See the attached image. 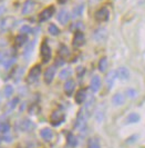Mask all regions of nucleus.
I'll return each instance as SVG.
<instances>
[{
  "instance_id": "obj_1",
  "label": "nucleus",
  "mask_w": 145,
  "mask_h": 148,
  "mask_svg": "<svg viewBox=\"0 0 145 148\" xmlns=\"http://www.w3.org/2000/svg\"><path fill=\"white\" fill-rule=\"evenodd\" d=\"M87 117H89V112L84 108L80 109L78 117H77V121H75V128H78L79 130H83L87 126Z\"/></svg>"
},
{
  "instance_id": "obj_2",
  "label": "nucleus",
  "mask_w": 145,
  "mask_h": 148,
  "mask_svg": "<svg viewBox=\"0 0 145 148\" xmlns=\"http://www.w3.org/2000/svg\"><path fill=\"white\" fill-rule=\"evenodd\" d=\"M40 74H41V66L37 65V66L32 67V68H31V70L29 71V74H28L27 82H29V84H33V82H36L37 80L39 79Z\"/></svg>"
},
{
  "instance_id": "obj_3",
  "label": "nucleus",
  "mask_w": 145,
  "mask_h": 148,
  "mask_svg": "<svg viewBox=\"0 0 145 148\" xmlns=\"http://www.w3.org/2000/svg\"><path fill=\"white\" fill-rule=\"evenodd\" d=\"M15 18L14 17H6L0 21V30L1 31H8L15 26Z\"/></svg>"
},
{
  "instance_id": "obj_4",
  "label": "nucleus",
  "mask_w": 145,
  "mask_h": 148,
  "mask_svg": "<svg viewBox=\"0 0 145 148\" xmlns=\"http://www.w3.org/2000/svg\"><path fill=\"white\" fill-rule=\"evenodd\" d=\"M50 120H51V124L53 126H58V125H60L64 120V114L60 110H54L51 114Z\"/></svg>"
},
{
  "instance_id": "obj_5",
  "label": "nucleus",
  "mask_w": 145,
  "mask_h": 148,
  "mask_svg": "<svg viewBox=\"0 0 145 148\" xmlns=\"http://www.w3.org/2000/svg\"><path fill=\"white\" fill-rule=\"evenodd\" d=\"M54 11H56L54 7L45 8L44 10H42V11H41V14L39 15V21L43 22V21H47V20H49L51 17L54 15Z\"/></svg>"
},
{
  "instance_id": "obj_6",
  "label": "nucleus",
  "mask_w": 145,
  "mask_h": 148,
  "mask_svg": "<svg viewBox=\"0 0 145 148\" xmlns=\"http://www.w3.org/2000/svg\"><path fill=\"white\" fill-rule=\"evenodd\" d=\"M110 12L108 10V8L103 7L101 9H99L96 12H95V19L98 21H106L109 19Z\"/></svg>"
},
{
  "instance_id": "obj_7",
  "label": "nucleus",
  "mask_w": 145,
  "mask_h": 148,
  "mask_svg": "<svg viewBox=\"0 0 145 148\" xmlns=\"http://www.w3.org/2000/svg\"><path fill=\"white\" fill-rule=\"evenodd\" d=\"M41 57L43 59V62H48L51 59V48L47 42L41 45Z\"/></svg>"
},
{
  "instance_id": "obj_8",
  "label": "nucleus",
  "mask_w": 145,
  "mask_h": 148,
  "mask_svg": "<svg viewBox=\"0 0 145 148\" xmlns=\"http://www.w3.org/2000/svg\"><path fill=\"white\" fill-rule=\"evenodd\" d=\"M35 8H36V2L33 0H27L22 6V15H28L30 12H32Z\"/></svg>"
},
{
  "instance_id": "obj_9",
  "label": "nucleus",
  "mask_w": 145,
  "mask_h": 148,
  "mask_svg": "<svg viewBox=\"0 0 145 148\" xmlns=\"http://www.w3.org/2000/svg\"><path fill=\"white\" fill-rule=\"evenodd\" d=\"M84 41H85V39H84L83 32H81V31H75L74 37H73V41H72L73 46H74V47H81V46L84 45Z\"/></svg>"
},
{
  "instance_id": "obj_10",
  "label": "nucleus",
  "mask_w": 145,
  "mask_h": 148,
  "mask_svg": "<svg viewBox=\"0 0 145 148\" xmlns=\"http://www.w3.org/2000/svg\"><path fill=\"white\" fill-rule=\"evenodd\" d=\"M54 75H56V66L49 67L44 73V82L45 84H51L53 78H54Z\"/></svg>"
},
{
  "instance_id": "obj_11",
  "label": "nucleus",
  "mask_w": 145,
  "mask_h": 148,
  "mask_svg": "<svg viewBox=\"0 0 145 148\" xmlns=\"http://www.w3.org/2000/svg\"><path fill=\"white\" fill-rule=\"evenodd\" d=\"M58 21L61 23V25H66L68 22H69V20H70V18H71V16H70V14L66 11V10H64V9H62V10H60L58 14Z\"/></svg>"
},
{
  "instance_id": "obj_12",
  "label": "nucleus",
  "mask_w": 145,
  "mask_h": 148,
  "mask_svg": "<svg viewBox=\"0 0 145 148\" xmlns=\"http://www.w3.org/2000/svg\"><path fill=\"white\" fill-rule=\"evenodd\" d=\"M100 87H101V78L99 76H93L90 82V89L92 90V92H96L99 91Z\"/></svg>"
},
{
  "instance_id": "obj_13",
  "label": "nucleus",
  "mask_w": 145,
  "mask_h": 148,
  "mask_svg": "<svg viewBox=\"0 0 145 148\" xmlns=\"http://www.w3.org/2000/svg\"><path fill=\"white\" fill-rule=\"evenodd\" d=\"M116 77H117V71H115V70H111L109 74L106 75L105 82H106V84H108V87H109V88H112L113 84H114V82H115Z\"/></svg>"
},
{
  "instance_id": "obj_14",
  "label": "nucleus",
  "mask_w": 145,
  "mask_h": 148,
  "mask_svg": "<svg viewBox=\"0 0 145 148\" xmlns=\"http://www.w3.org/2000/svg\"><path fill=\"white\" fill-rule=\"evenodd\" d=\"M93 38H94L96 41H103V40L106 38V30L104 29V28L98 29L96 31H94Z\"/></svg>"
},
{
  "instance_id": "obj_15",
  "label": "nucleus",
  "mask_w": 145,
  "mask_h": 148,
  "mask_svg": "<svg viewBox=\"0 0 145 148\" xmlns=\"http://www.w3.org/2000/svg\"><path fill=\"white\" fill-rule=\"evenodd\" d=\"M85 99H87V90L83 88L78 90V92L75 94V103L77 104H82Z\"/></svg>"
},
{
  "instance_id": "obj_16",
  "label": "nucleus",
  "mask_w": 145,
  "mask_h": 148,
  "mask_svg": "<svg viewBox=\"0 0 145 148\" xmlns=\"http://www.w3.org/2000/svg\"><path fill=\"white\" fill-rule=\"evenodd\" d=\"M117 77L122 80H127L130 78V71L127 68L125 67H121L119 70H117Z\"/></svg>"
},
{
  "instance_id": "obj_17",
  "label": "nucleus",
  "mask_w": 145,
  "mask_h": 148,
  "mask_svg": "<svg viewBox=\"0 0 145 148\" xmlns=\"http://www.w3.org/2000/svg\"><path fill=\"white\" fill-rule=\"evenodd\" d=\"M74 86H75V84L73 82L72 79H69V80H66L64 84V91L65 94L68 95V96H71L73 94V90H74Z\"/></svg>"
},
{
  "instance_id": "obj_18",
  "label": "nucleus",
  "mask_w": 145,
  "mask_h": 148,
  "mask_svg": "<svg viewBox=\"0 0 145 148\" xmlns=\"http://www.w3.org/2000/svg\"><path fill=\"white\" fill-rule=\"evenodd\" d=\"M112 101H113V104L115 105V106H121V105H123L124 101H125V97H124V95L119 92V94H115V95L113 96Z\"/></svg>"
},
{
  "instance_id": "obj_19",
  "label": "nucleus",
  "mask_w": 145,
  "mask_h": 148,
  "mask_svg": "<svg viewBox=\"0 0 145 148\" xmlns=\"http://www.w3.org/2000/svg\"><path fill=\"white\" fill-rule=\"evenodd\" d=\"M40 135H41V137L43 138L44 140H51L52 137H53V133H52V130L49 129V128L42 129V130L40 132Z\"/></svg>"
},
{
  "instance_id": "obj_20",
  "label": "nucleus",
  "mask_w": 145,
  "mask_h": 148,
  "mask_svg": "<svg viewBox=\"0 0 145 148\" xmlns=\"http://www.w3.org/2000/svg\"><path fill=\"white\" fill-rule=\"evenodd\" d=\"M83 9H84V6L83 5H79V6H75L72 10V17L73 18H78L80 17L82 14H83Z\"/></svg>"
},
{
  "instance_id": "obj_21",
  "label": "nucleus",
  "mask_w": 145,
  "mask_h": 148,
  "mask_svg": "<svg viewBox=\"0 0 145 148\" xmlns=\"http://www.w3.org/2000/svg\"><path fill=\"white\" fill-rule=\"evenodd\" d=\"M28 41V38H27V35H19L16 37V45L18 47H21L22 45H24L26 42Z\"/></svg>"
},
{
  "instance_id": "obj_22",
  "label": "nucleus",
  "mask_w": 145,
  "mask_h": 148,
  "mask_svg": "<svg viewBox=\"0 0 145 148\" xmlns=\"http://www.w3.org/2000/svg\"><path fill=\"white\" fill-rule=\"evenodd\" d=\"M33 127H35V125H33L30 120H28V119L23 120L21 123V128H22V130H24V132H30Z\"/></svg>"
},
{
  "instance_id": "obj_23",
  "label": "nucleus",
  "mask_w": 145,
  "mask_h": 148,
  "mask_svg": "<svg viewBox=\"0 0 145 148\" xmlns=\"http://www.w3.org/2000/svg\"><path fill=\"white\" fill-rule=\"evenodd\" d=\"M106 68H108V59H106V57H103L99 61V70L101 73H104L106 70Z\"/></svg>"
},
{
  "instance_id": "obj_24",
  "label": "nucleus",
  "mask_w": 145,
  "mask_h": 148,
  "mask_svg": "<svg viewBox=\"0 0 145 148\" xmlns=\"http://www.w3.org/2000/svg\"><path fill=\"white\" fill-rule=\"evenodd\" d=\"M48 31H49V34L52 35V36H58L59 34H60V29H59L54 23H50V25H49Z\"/></svg>"
},
{
  "instance_id": "obj_25",
  "label": "nucleus",
  "mask_w": 145,
  "mask_h": 148,
  "mask_svg": "<svg viewBox=\"0 0 145 148\" xmlns=\"http://www.w3.org/2000/svg\"><path fill=\"white\" fill-rule=\"evenodd\" d=\"M71 69L70 68H65L63 70H61V73L59 75V77H60V79L61 80H64V79H68L70 76H71Z\"/></svg>"
},
{
  "instance_id": "obj_26",
  "label": "nucleus",
  "mask_w": 145,
  "mask_h": 148,
  "mask_svg": "<svg viewBox=\"0 0 145 148\" xmlns=\"http://www.w3.org/2000/svg\"><path fill=\"white\" fill-rule=\"evenodd\" d=\"M10 58H11V56H10V52L9 51H6V50L0 51V64H5Z\"/></svg>"
},
{
  "instance_id": "obj_27",
  "label": "nucleus",
  "mask_w": 145,
  "mask_h": 148,
  "mask_svg": "<svg viewBox=\"0 0 145 148\" xmlns=\"http://www.w3.org/2000/svg\"><path fill=\"white\" fill-rule=\"evenodd\" d=\"M9 130H10V125L8 123H6V121L0 123V133L7 134Z\"/></svg>"
},
{
  "instance_id": "obj_28",
  "label": "nucleus",
  "mask_w": 145,
  "mask_h": 148,
  "mask_svg": "<svg viewBox=\"0 0 145 148\" xmlns=\"http://www.w3.org/2000/svg\"><path fill=\"white\" fill-rule=\"evenodd\" d=\"M87 146L89 148H100V144L96 138H91L87 143Z\"/></svg>"
},
{
  "instance_id": "obj_29",
  "label": "nucleus",
  "mask_w": 145,
  "mask_h": 148,
  "mask_svg": "<svg viewBox=\"0 0 145 148\" xmlns=\"http://www.w3.org/2000/svg\"><path fill=\"white\" fill-rule=\"evenodd\" d=\"M68 144L70 145V146H77V144H78V140H77V137L72 135V134H70L69 136H68Z\"/></svg>"
},
{
  "instance_id": "obj_30",
  "label": "nucleus",
  "mask_w": 145,
  "mask_h": 148,
  "mask_svg": "<svg viewBox=\"0 0 145 148\" xmlns=\"http://www.w3.org/2000/svg\"><path fill=\"white\" fill-rule=\"evenodd\" d=\"M138 120H140V116L138 114H131L130 116L127 117V119H126L127 123H138Z\"/></svg>"
},
{
  "instance_id": "obj_31",
  "label": "nucleus",
  "mask_w": 145,
  "mask_h": 148,
  "mask_svg": "<svg viewBox=\"0 0 145 148\" xmlns=\"http://www.w3.org/2000/svg\"><path fill=\"white\" fill-rule=\"evenodd\" d=\"M3 94H5V96L7 97H10L12 94H14V87L12 86H10V85H8L5 87V90H3Z\"/></svg>"
},
{
  "instance_id": "obj_32",
  "label": "nucleus",
  "mask_w": 145,
  "mask_h": 148,
  "mask_svg": "<svg viewBox=\"0 0 145 148\" xmlns=\"http://www.w3.org/2000/svg\"><path fill=\"white\" fill-rule=\"evenodd\" d=\"M59 55H60L61 57H68V56L70 55L69 49H68L65 46H61V48H60V50H59Z\"/></svg>"
},
{
  "instance_id": "obj_33",
  "label": "nucleus",
  "mask_w": 145,
  "mask_h": 148,
  "mask_svg": "<svg viewBox=\"0 0 145 148\" xmlns=\"http://www.w3.org/2000/svg\"><path fill=\"white\" fill-rule=\"evenodd\" d=\"M33 46H35V42H31V44L28 45V47L26 48V50H24V52H23V55H24V57H26V58H28V57L30 56V53L32 52Z\"/></svg>"
},
{
  "instance_id": "obj_34",
  "label": "nucleus",
  "mask_w": 145,
  "mask_h": 148,
  "mask_svg": "<svg viewBox=\"0 0 145 148\" xmlns=\"http://www.w3.org/2000/svg\"><path fill=\"white\" fill-rule=\"evenodd\" d=\"M15 62H16V57H11L10 59H8L7 61L3 64V66H5V68H6V69H9V68L12 66Z\"/></svg>"
},
{
  "instance_id": "obj_35",
  "label": "nucleus",
  "mask_w": 145,
  "mask_h": 148,
  "mask_svg": "<svg viewBox=\"0 0 145 148\" xmlns=\"http://www.w3.org/2000/svg\"><path fill=\"white\" fill-rule=\"evenodd\" d=\"M18 101H19V99L18 98H15V99H12L9 104H8V108L9 109H14L16 106H17V104H18Z\"/></svg>"
},
{
  "instance_id": "obj_36",
  "label": "nucleus",
  "mask_w": 145,
  "mask_h": 148,
  "mask_svg": "<svg viewBox=\"0 0 145 148\" xmlns=\"http://www.w3.org/2000/svg\"><path fill=\"white\" fill-rule=\"evenodd\" d=\"M20 32L22 35H27V34H30L31 32V28L29 26H22L21 29H20Z\"/></svg>"
},
{
  "instance_id": "obj_37",
  "label": "nucleus",
  "mask_w": 145,
  "mask_h": 148,
  "mask_svg": "<svg viewBox=\"0 0 145 148\" xmlns=\"http://www.w3.org/2000/svg\"><path fill=\"white\" fill-rule=\"evenodd\" d=\"M126 95H127V97H130V98H135L138 94H136V91L134 89H127L126 90Z\"/></svg>"
},
{
  "instance_id": "obj_38",
  "label": "nucleus",
  "mask_w": 145,
  "mask_h": 148,
  "mask_svg": "<svg viewBox=\"0 0 145 148\" xmlns=\"http://www.w3.org/2000/svg\"><path fill=\"white\" fill-rule=\"evenodd\" d=\"M74 28H75V29H77V31H80V28H83V26H82V22H75V23H74V25H73L72 26V29H74Z\"/></svg>"
},
{
  "instance_id": "obj_39",
  "label": "nucleus",
  "mask_w": 145,
  "mask_h": 148,
  "mask_svg": "<svg viewBox=\"0 0 145 148\" xmlns=\"http://www.w3.org/2000/svg\"><path fill=\"white\" fill-rule=\"evenodd\" d=\"M63 64V60H57V62H56V65H62Z\"/></svg>"
},
{
  "instance_id": "obj_40",
  "label": "nucleus",
  "mask_w": 145,
  "mask_h": 148,
  "mask_svg": "<svg viewBox=\"0 0 145 148\" xmlns=\"http://www.w3.org/2000/svg\"><path fill=\"white\" fill-rule=\"evenodd\" d=\"M68 1H69V0H58L59 3H62V5H63V3H65V2H68Z\"/></svg>"
},
{
  "instance_id": "obj_41",
  "label": "nucleus",
  "mask_w": 145,
  "mask_h": 148,
  "mask_svg": "<svg viewBox=\"0 0 145 148\" xmlns=\"http://www.w3.org/2000/svg\"><path fill=\"white\" fill-rule=\"evenodd\" d=\"M102 0H91V2L92 3H96V2H101Z\"/></svg>"
},
{
  "instance_id": "obj_42",
  "label": "nucleus",
  "mask_w": 145,
  "mask_h": 148,
  "mask_svg": "<svg viewBox=\"0 0 145 148\" xmlns=\"http://www.w3.org/2000/svg\"><path fill=\"white\" fill-rule=\"evenodd\" d=\"M0 143H1V139H0Z\"/></svg>"
}]
</instances>
